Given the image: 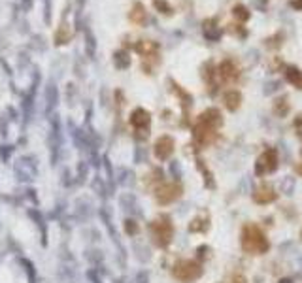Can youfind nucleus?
Returning a JSON list of instances; mask_svg holds the SVG:
<instances>
[{
  "label": "nucleus",
  "mask_w": 302,
  "mask_h": 283,
  "mask_svg": "<svg viewBox=\"0 0 302 283\" xmlns=\"http://www.w3.org/2000/svg\"><path fill=\"white\" fill-rule=\"evenodd\" d=\"M242 247L245 253L261 255L268 251V240L264 238L261 228L255 225H245L242 230Z\"/></svg>",
  "instance_id": "nucleus-1"
},
{
  "label": "nucleus",
  "mask_w": 302,
  "mask_h": 283,
  "mask_svg": "<svg viewBox=\"0 0 302 283\" xmlns=\"http://www.w3.org/2000/svg\"><path fill=\"white\" fill-rule=\"evenodd\" d=\"M200 274H202V268L197 263H193V261H183L174 270V276L178 280H181V282H193V280H197Z\"/></svg>",
  "instance_id": "nucleus-2"
},
{
  "label": "nucleus",
  "mask_w": 302,
  "mask_h": 283,
  "mask_svg": "<svg viewBox=\"0 0 302 283\" xmlns=\"http://www.w3.org/2000/svg\"><path fill=\"white\" fill-rule=\"evenodd\" d=\"M276 168H278V153L274 149H266L263 155H261V159L257 160L255 172H257L259 176H263V174L274 172Z\"/></svg>",
  "instance_id": "nucleus-3"
},
{
  "label": "nucleus",
  "mask_w": 302,
  "mask_h": 283,
  "mask_svg": "<svg viewBox=\"0 0 302 283\" xmlns=\"http://www.w3.org/2000/svg\"><path fill=\"white\" fill-rule=\"evenodd\" d=\"M217 75L223 79V81H226V83H232L234 79H238V75H240V68L232 63V61H223L221 65H219V68H217Z\"/></svg>",
  "instance_id": "nucleus-4"
},
{
  "label": "nucleus",
  "mask_w": 302,
  "mask_h": 283,
  "mask_svg": "<svg viewBox=\"0 0 302 283\" xmlns=\"http://www.w3.org/2000/svg\"><path fill=\"white\" fill-rule=\"evenodd\" d=\"M153 234L157 238V244L159 245H166L172 238V225L168 221H155L153 223Z\"/></svg>",
  "instance_id": "nucleus-5"
},
{
  "label": "nucleus",
  "mask_w": 302,
  "mask_h": 283,
  "mask_svg": "<svg viewBox=\"0 0 302 283\" xmlns=\"http://www.w3.org/2000/svg\"><path fill=\"white\" fill-rule=\"evenodd\" d=\"M253 200L257 204H270V202L276 200V193H274V189L270 185L263 183V185H259V187L255 189Z\"/></svg>",
  "instance_id": "nucleus-6"
},
{
  "label": "nucleus",
  "mask_w": 302,
  "mask_h": 283,
  "mask_svg": "<svg viewBox=\"0 0 302 283\" xmlns=\"http://www.w3.org/2000/svg\"><path fill=\"white\" fill-rule=\"evenodd\" d=\"M179 193H181V189L179 185L176 183H172V185H162V187L157 191V198H159V202L162 204H168L172 200H176L179 197Z\"/></svg>",
  "instance_id": "nucleus-7"
},
{
  "label": "nucleus",
  "mask_w": 302,
  "mask_h": 283,
  "mask_svg": "<svg viewBox=\"0 0 302 283\" xmlns=\"http://www.w3.org/2000/svg\"><path fill=\"white\" fill-rule=\"evenodd\" d=\"M172 151H174V140L170 136H162L157 142V145H155V155L159 159H168L170 155H172Z\"/></svg>",
  "instance_id": "nucleus-8"
},
{
  "label": "nucleus",
  "mask_w": 302,
  "mask_h": 283,
  "mask_svg": "<svg viewBox=\"0 0 302 283\" xmlns=\"http://www.w3.org/2000/svg\"><path fill=\"white\" fill-rule=\"evenodd\" d=\"M223 102H225V106L230 112H236V110L240 108V102H242V94L238 93L236 89H230V91H226L225 96H223Z\"/></svg>",
  "instance_id": "nucleus-9"
},
{
  "label": "nucleus",
  "mask_w": 302,
  "mask_h": 283,
  "mask_svg": "<svg viewBox=\"0 0 302 283\" xmlns=\"http://www.w3.org/2000/svg\"><path fill=\"white\" fill-rule=\"evenodd\" d=\"M131 123L136 127V129H144V127L150 125V113L144 112V110H136V112L132 113Z\"/></svg>",
  "instance_id": "nucleus-10"
},
{
  "label": "nucleus",
  "mask_w": 302,
  "mask_h": 283,
  "mask_svg": "<svg viewBox=\"0 0 302 283\" xmlns=\"http://www.w3.org/2000/svg\"><path fill=\"white\" fill-rule=\"evenodd\" d=\"M285 77L289 79V83H293L295 87L302 89V72L299 70V68L289 66V68H287V72H285Z\"/></svg>",
  "instance_id": "nucleus-11"
},
{
  "label": "nucleus",
  "mask_w": 302,
  "mask_h": 283,
  "mask_svg": "<svg viewBox=\"0 0 302 283\" xmlns=\"http://www.w3.org/2000/svg\"><path fill=\"white\" fill-rule=\"evenodd\" d=\"M232 13H234V17L236 19H240V21H247L249 19V9L245 8V6H242V4H238V6H234L232 8Z\"/></svg>",
  "instance_id": "nucleus-12"
},
{
  "label": "nucleus",
  "mask_w": 302,
  "mask_h": 283,
  "mask_svg": "<svg viewBox=\"0 0 302 283\" xmlns=\"http://www.w3.org/2000/svg\"><path fill=\"white\" fill-rule=\"evenodd\" d=\"M287 112H289L287 100H285V98H283V100H278V104H276V113H278V115H280V113H282V115H285Z\"/></svg>",
  "instance_id": "nucleus-13"
},
{
  "label": "nucleus",
  "mask_w": 302,
  "mask_h": 283,
  "mask_svg": "<svg viewBox=\"0 0 302 283\" xmlns=\"http://www.w3.org/2000/svg\"><path fill=\"white\" fill-rule=\"evenodd\" d=\"M132 21H136V23H142V21H144V8H142L140 4H136V9H134Z\"/></svg>",
  "instance_id": "nucleus-14"
},
{
  "label": "nucleus",
  "mask_w": 302,
  "mask_h": 283,
  "mask_svg": "<svg viewBox=\"0 0 302 283\" xmlns=\"http://www.w3.org/2000/svg\"><path fill=\"white\" fill-rule=\"evenodd\" d=\"M291 6L295 9H302V0H291Z\"/></svg>",
  "instance_id": "nucleus-15"
},
{
  "label": "nucleus",
  "mask_w": 302,
  "mask_h": 283,
  "mask_svg": "<svg viewBox=\"0 0 302 283\" xmlns=\"http://www.w3.org/2000/svg\"><path fill=\"white\" fill-rule=\"evenodd\" d=\"M232 283H245V278L244 276H236L234 280H232Z\"/></svg>",
  "instance_id": "nucleus-16"
},
{
  "label": "nucleus",
  "mask_w": 302,
  "mask_h": 283,
  "mask_svg": "<svg viewBox=\"0 0 302 283\" xmlns=\"http://www.w3.org/2000/svg\"><path fill=\"white\" fill-rule=\"evenodd\" d=\"M297 172H299V174H302V164H301V166H297Z\"/></svg>",
  "instance_id": "nucleus-17"
},
{
  "label": "nucleus",
  "mask_w": 302,
  "mask_h": 283,
  "mask_svg": "<svg viewBox=\"0 0 302 283\" xmlns=\"http://www.w3.org/2000/svg\"><path fill=\"white\" fill-rule=\"evenodd\" d=\"M280 283H293V282H291V280H282Z\"/></svg>",
  "instance_id": "nucleus-18"
}]
</instances>
